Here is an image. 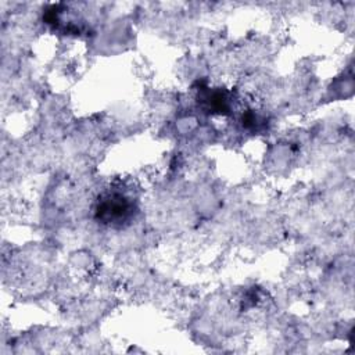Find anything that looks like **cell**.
Wrapping results in <instances>:
<instances>
[{"label": "cell", "mask_w": 355, "mask_h": 355, "mask_svg": "<svg viewBox=\"0 0 355 355\" xmlns=\"http://www.w3.org/2000/svg\"><path fill=\"white\" fill-rule=\"evenodd\" d=\"M94 219L107 227L129 226L139 214L137 198L128 189L112 186L98 194L94 204Z\"/></svg>", "instance_id": "6da1fadb"}]
</instances>
